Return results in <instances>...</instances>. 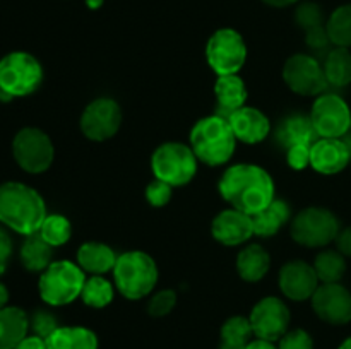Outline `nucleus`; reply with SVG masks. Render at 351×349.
I'll return each mask as SVG.
<instances>
[{
	"instance_id": "22",
	"label": "nucleus",
	"mask_w": 351,
	"mask_h": 349,
	"mask_svg": "<svg viewBox=\"0 0 351 349\" xmlns=\"http://www.w3.org/2000/svg\"><path fill=\"white\" fill-rule=\"evenodd\" d=\"M215 96L218 103L219 112L218 115L228 118L233 112L242 108L247 99V88L245 82L237 74L233 75H219L215 84Z\"/></svg>"
},
{
	"instance_id": "39",
	"label": "nucleus",
	"mask_w": 351,
	"mask_h": 349,
	"mask_svg": "<svg viewBox=\"0 0 351 349\" xmlns=\"http://www.w3.org/2000/svg\"><path fill=\"white\" fill-rule=\"evenodd\" d=\"M311 147L305 144H297L287 149V163L293 170H304V168L311 166Z\"/></svg>"
},
{
	"instance_id": "31",
	"label": "nucleus",
	"mask_w": 351,
	"mask_h": 349,
	"mask_svg": "<svg viewBox=\"0 0 351 349\" xmlns=\"http://www.w3.org/2000/svg\"><path fill=\"white\" fill-rule=\"evenodd\" d=\"M315 274L319 277V283L335 284L341 281L346 272V260L341 252L336 250H326L315 257L314 262Z\"/></svg>"
},
{
	"instance_id": "42",
	"label": "nucleus",
	"mask_w": 351,
	"mask_h": 349,
	"mask_svg": "<svg viewBox=\"0 0 351 349\" xmlns=\"http://www.w3.org/2000/svg\"><path fill=\"white\" fill-rule=\"evenodd\" d=\"M14 349H48L47 341L38 335H26Z\"/></svg>"
},
{
	"instance_id": "1",
	"label": "nucleus",
	"mask_w": 351,
	"mask_h": 349,
	"mask_svg": "<svg viewBox=\"0 0 351 349\" xmlns=\"http://www.w3.org/2000/svg\"><path fill=\"white\" fill-rule=\"evenodd\" d=\"M218 190L233 209L256 216L274 201V181L257 164H233L223 173Z\"/></svg>"
},
{
	"instance_id": "13",
	"label": "nucleus",
	"mask_w": 351,
	"mask_h": 349,
	"mask_svg": "<svg viewBox=\"0 0 351 349\" xmlns=\"http://www.w3.org/2000/svg\"><path fill=\"white\" fill-rule=\"evenodd\" d=\"M122 108L112 98H98L89 103L81 115V130L88 139L103 142L119 132Z\"/></svg>"
},
{
	"instance_id": "32",
	"label": "nucleus",
	"mask_w": 351,
	"mask_h": 349,
	"mask_svg": "<svg viewBox=\"0 0 351 349\" xmlns=\"http://www.w3.org/2000/svg\"><path fill=\"white\" fill-rule=\"evenodd\" d=\"M328 34L332 44L351 47V3L338 7L328 19Z\"/></svg>"
},
{
	"instance_id": "29",
	"label": "nucleus",
	"mask_w": 351,
	"mask_h": 349,
	"mask_svg": "<svg viewBox=\"0 0 351 349\" xmlns=\"http://www.w3.org/2000/svg\"><path fill=\"white\" fill-rule=\"evenodd\" d=\"M324 74L328 79V84L336 88H345L351 84V51L350 48L336 47L326 57Z\"/></svg>"
},
{
	"instance_id": "4",
	"label": "nucleus",
	"mask_w": 351,
	"mask_h": 349,
	"mask_svg": "<svg viewBox=\"0 0 351 349\" xmlns=\"http://www.w3.org/2000/svg\"><path fill=\"white\" fill-rule=\"evenodd\" d=\"M117 289L127 300H141L154 289L158 283V266L153 257L141 250L119 255L113 267Z\"/></svg>"
},
{
	"instance_id": "46",
	"label": "nucleus",
	"mask_w": 351,
	"mask_h": 349,
	"mask_svg": "<svg viewBox=\"0 0 351 349\" xmlns=\"http://www.w3.org/2000/svg\"><path fill=\"white\" fill-rule=\"evenodd\" d=\"M86 3H88L89 9H99V7L103 5V0H86Z\"/></svg>"
},
{
	"instance_id": "20",
	"label": "nucleus",
	"mask_w": 351,
	"mask_h": 349,
	"mask_svg": "<svg viewBox=\"0 0 351 349\" xmlns=\"http://www.w3.org/2000/svg\"><path fill=\"white\" fill-rule=\"evenodd\" d=\"M295 21L305 31V41L314 50H324L331 40L324 21V12L314 2H304L295 10Z\"/></svg>"
},
{
	"instance_id": "43",
	"label": "nucleus",
	"mask_w": 351,
	"mask_h": 349,
	"mask_svg": "<svg viewBox=\"0 0 351 349\" xmlns=\"http://www.w3.org/2000/svg\"><path fill=\"white\" fill-rule=\"evenodd\" d=\"M247 349H278V346H274V342L264 341V339H254Z\"/></svg>"
},
{
	"instance_id": "14",
	"label": "nucleus",
	"mask_w": 351,
	"mask_h": 349,
	"mask_svg": "<svg viewBox=\"0 0 351 349\" xmlns=\"http://www.w3.org/2000/svg\"><path fill=\"white\" fill-rule=\"evenodd\" d=\"M250 325L254 335L264 341H280L288 332L290 325V310L287 303L276 296H266L256 303L250 311Z\"/></svg>"
},
{
	"instance_id": "24",
	"label": "nucleus",
	"mask_w": 351,
	"mask_h": 349,
	"mask_svg": "<svg viewBox=\"0 0 351 349\" xmlns=\"http://www.w3.org/2000/svg\"><path fill=\"white\" fill-rule=\"evenodd\" d=\"M271 267L269 253L257 243L247 245L237 257V270L247 283H257L267 274Z\"/></svg>"
},
{
	"instance_id": "40",
	"label": "nucleus",
	"mask_w": 351,
	"mask_h": 349,
	"mask_svg": "<svg viewBox=\"0 0 351 349\" xmlns=\"http://www.w3.org/2000/svg\"><path fill=\"white\" fill-rule=\"evenodd\" d=\"M10 255H12V242H10V236L7 235L5 229L0 226V276L5 272Z\"/></svg>"
},
{
	"instance_id": "19",
	"label": "nucleus",
	"mask_w": 351,
	"mask_h": 349,
	"mask_svg": "<svg viewBox=\"0 0 351 349\" xmlns=\"http://www.w3.org/2000/svg\"><path fill=\"white\" fill-rule=\"evenodd\" d=\"M228 122L232 125L237 140H242L245 144L263 142L269 135V118L252 106H242L237 112H233L228 116Z\"/></svg>"
},
{
	"instance_id": "6",
	"label": "nucleus",
	"mask_w": 351,
	"mask_h": 349,
	"mask_svg": "<svg viewBox=\"0 0 351 349\" xmlns=\"http://www.w3.org/2000/svg\"><path fill=\"white\" fill-rule=\"evenodd\" d=\"M197 161L191 146L165 142L151 156V170L158 180L171 187H184L197 173Z\"/></svg>"
},
{
	"instance_id": "23",
	"label": "nucleus",
	"mask_w": 351,
	"mask_h": 349,
	"mask_svg": "<svg viewBox=\"0 0 351 349\" xmlns=\"http://www.w3.org/2000/svg\"><path fill=\"white\" fill-rule=\"evenodd\" d=\"M29 318L17 307L0 310V349H14L27 335Z\"/></svg>"
},
{
	"instance_id": "9",
	"label": "nucleus",
	"mask_w": 351,
	"mask_h": 349,
	"mask_svg": "<svg viewBox=\"0 0 351 349\" xmlns=\"http://www.w3.org/2000/svg\"><path fill=\"white\" fill-rule=\"evenodd\" d=\"M206 58L218 75H233L247 60V44L242 34L232 27L215 31L206 44Z\"/></svg>"
},
{
	"instance_id": "45",
	"label": "nucleus",
	"mask_w": 351,
	"mask_h": 349,
	"mask_svg": "<svg viewBox=\"0 0 351 349\" xmlns=\"http://www.w3.org/2000/svg\"><path fill=\"white\" fill-rule=\"evenodd\" d=\"M7 301H9V289L0 283V310L7 307Z\"/></svg>"
},
{
	"instance_id": "49",
	"label": "nucleus",
	"mask_w": 351,
	"mask_h": 349,
	"mask_svg": "<svg viewBox=\"0 0 351 349\" xmlns=\"http://www.w3.org/2000/svg\"><path fill=\"white\" fill-rule=\"evenodd\" d=\"M345 142H346V146H348V149H350V154H351V137H350V139H346Z\"/></svg>"
},
{
	"instance_id": "33",
	"label": "nucleus",
	"mask_w": 351,
	"mask_h": 349,
	"mask_svg": "<svg viewBox=\"0 0 351 349\" xmlns=\"http://www.w3.org/2000/svg\"><path fill=\"white\" fill-rule=\"evenodd\" d=\"M82 301L91 308H105L113 300V286L103 276H93L86 279L81 293Z\"/></svg>"
},
{
	"instance_id": "18",
	"label": "nucleus",
	"mask_w": 351,
	"mask_h": 349,
	"mask_svg": "<svg viewBox=\"0 0 351 349\" xmlns=\"http://www.w3.org/2000/svg\"><path fill=\"white\" fill-rule=\"evenodd\" d=\"M351 161L348 146L343 139L319 137L311 147V166L317 173L336 174L345 170Z\"/></svg>"
},
{
	"instance_id": "37",
	"label": "nucleus",
	"mask_w": 351,
	"mask_h": 349,
	"mask_svg": "<svg viewBox=\"0 0 351 349\" xmlns=\"http://www.w3.org/2000/svg\"><path fill=\"white\" fill-rule=\"evenodd\" d=\"M29 327L33 328L34 335H38V337L41 339H47L57 331L58 324H57V318H55L51 313H48L47 310H38L34 311V315L31 317Z\"/></svg>"
},
{
	"instance_id": "48",
	"label": "nucleus",
	"mask_w": 351,
	"mask_h": 349,
	"mask_svg": "<svg viewBox=\"0 0 351 349\" xmlns=\"http://www.w3.org/2000/svg\"><path fill=\"white\" fill-rule=\"evenodd\" d=\"M7 99H10V98L5 94V92H3V89L0 88V101H7Z\"/></svg>"
},
{
	"instance_id": "28",
	"label": "nucleus",
	"mask_w": 351,
	"mask_h": 349,
	"mask_svg": "<svg viewBox=\"0 0 351 349\" xmlns=\"http://www.w3.org/2000/svg\"><path fill=\"white\" fill-rule=\"evenodd\" d=\"M51 255H53V246L48 245L41 238L40 233L27 236L19 253L24 269H27L29 272H43L51 263Z\"/></svg>"
},
{
	"instance_id": "7",
	"label": "nucleus",
	"mask_w": 351,
	"mask_h": 349,
	"mask_svg": "<svg viewBox=\"0 0 351 349\" xmlns=\"http://www.w3.org/2000/svg\"><path fill=\"white\" fill-rule=\"evenodd\" d=\"M43 81V67L26 51H12L0 60V88L9 98L27 96Z\"/></svg>"
},
{
	"instance_id": "30",
	"label": "nucleus",
	"mask_w": 351,
	"mask_h": 349,
	"mask_svg": "<svg viewBox=\"0 0 351 349\" xmlns=\"http://www.w3.org/2000/svg\"><path fill=\"white\" fill-rule=\"evenodd\" d=\"M252 335L254 331L249 318L235 315L223 324L219 349H247L252 342Z\"/></svg>"
},
{
	"instance_id": "34",
	"label": "nucleus",
	"mask_w": 351,
	"mask_h": 349,
	"mask_svg": "<svg viewBox=\"0 0 351 349\" xmlns=\"http://www.w3.org/2000/svg\"><path fill=\"white\" fill-rule=\"evenodd\" d=\"M40 236L55 248V246H62L71 240L72 236V226L65 216L62 214H48L47 219L43 221L40 228Z\"/></svg>"
},
{
	"instance_id": "10",
	"label": "nucleus",
	"mask_w": 351,
	"mask_h": 349,
	"mask_svg": "<svg viewBox=\"0 0 351 349\" xmlns=\"http://www.w3.org/2000/svg\"><path fill=\"white\" fill-rule=\"evenodd\" d=\"M12 154L16 163L27 173H43L51 166L55 157L53 142L40 129L26 127L16 133L12 140Z\"/></svg>"
},
{
	"instance_id": "17",
	"label": "nucleus",
	"mask_w": 351,
	"mask_h": 349,
	"mask_svg": "<svg viewBox=\"0 0 351 349\" xmlns=\"http://www.w3.org/2000/svg\"><path fill=\"white\" fill-rule=\"evenodd\" d=\"M211 233L213 238L225 246H239L256 236L252 216L233 207L219 212L213 219Z\"/></svg>"
},
{
	"instance_id": "2",
	"label": "nucleus",
	"mask_w": 351,
	"mask_h": 349,
	"mask_svg": "<svg viewBox=\"0 0 351 349\" xmlns=\"http://www.w3.org/2000/svg\"><path fill=\"white\" fill-rule=\"evenodd\" d=\"M43 197L29 185L5 181L0 185V222L24 236L40 231L47 219Z\"/></svg>"
},
{
	"instance_id": "5",
	"label": "nucleus",
	"mask_w": 351,
	"mask_h": 349,
	"mask_svg": "<svg viewBox=\"0 0 351 349\" xmlns=\"http://www.w3.org/2000/svg\"><path fill=\"white\" fill-rule=\"evenodd\" d=\"M84 284V270L79 263L57 260L41 272L38 287L45 303L51 307H64L81 296Z\"/></svg>"
},
{
	"instance_id": "12",
	"label": "nucleus",
	"mask_w": 351,
	"mask_h": 349,
	"mask_svg": "<svg viewBox=\"0 0 351 349\" xmlns=\"http://www.w3.org/2000/svg\"><path fill=\"white\" fill-rule=\"evenodd\" d=\"M283 81L300 96H319L328 88L324 67L312 55H291L283 65Z\"/></svg>"
},
{
	"instance_id": "21",
	"label": "nucleus",
	"mask_w": 351,
	"mask_h": 349,
	"mask_svg": "<svg viewBox=\"0 0 351 349\" xmlns=\"http://www.w3.org/2000/svg\"><path fill=\"white\" fill-rule=\"evenodd\" d=\"M117 259L119 257L115 255V252L108 245L99 242H88L77 250L79 267L93 276H103L108 270H113Z\"/></svg>"
},
{
	"instance_id": "16",
	"label": "nucleus",
	"mask_w": 351,
	"mask_h": 349,
	"mask_svg": "<svg viewBox=\"0 0 351 349\" xmlns=\"http://www.w3.org/2000/svg\"><path fill=\"white\" fill-rule=\"evenodd\" d=\"M319 277L314 266L304 260H291L280 270V289L293 301H305L317 291Z\"/></svg>"
},
{
	"instance_id": "8",
	"label": "nucleus",
	"mask_w": 351,
	"mask_h": 349,
	"mask_svg": "<svg viewBox=\"0 0 351 349\" xmlns=\"http://www.w3.org/2000/svg\"><path fill=\"white\" fill-rule=\"evenodd\" d=\"M339 221L324 207H307L298 212L290 226L291 238L302 246L319 248L335 242L339 235Z\"/></svg>"
},
{
	"instance_id": "25",
	"label": "nucleus",
	"mask_w": 351,
	"mask_h": 349,
	"mask_svg": "<svg viewBox=\"0 0 351 349\" xmlns=\"http://www.w3.org/2000/svg\"><path fill=\"white\" fill-rule=\"evenodd\" d=\"M45 341L48 349H98V337L86 327H58Z\"/></svg>"
},
{
	"instance_id": "26",
	"label": "nucleus",
	"mask_w": 351,
	"mask_h": 349,
	"mask_svg": "<svg viewBox=\"0 0 351 349\" xmlns=\"http://www.w3.org/2000/svg\"><path fill=\"white\" fill-rule=\"evenodd\" d=\"M290 205L285 201L274 198L266 209H263L256 216H252L254 233H256V236H263V238L276 235L283 228L285 222L290 219Z\"/></svg>"
},
{
	"instance_id": "27",
	"label": "nucleus",
	"mask_w": 351,
	"mask_h": 349,
	"mask_svg": "<svg viewBox=\"0 0 351 349\" xmlns=\"http://www.w3.org/2000/svg\"><path fill=\"white\" fill-rule=\"evenodd\" d=\"M278 139L288 149V147L297 146V144L312 146L319 139V135L312 125L311 116L297 115L290 116L281 123L280 130H278Z\"/></svg>"
},
{
	"instance_id": "38",
	"label": "nucleus",
	"mask_w": 351,
	"mask_h": 349,
	"mask_svg": "<svg viewBox=\"0 0 351 349\" xmlns=\"http://www.w3.org/2000/svg\"><path fill=\"white\" fill-rule=\"evenodd\" d=\"M278 349H314V342H312V337L308 335V332L297 328V331L287 332L280 339Z\"/></svg>"
},
{
	"instance_id": "3",
	"label": "nucleus",
	"mask_w": 351,
	"mask_h": 349,
	"mask_svg": "<svg viewBox=\"0 0 351 349\" xmlns=\"http://www.w3.org/2000/svg\"><path fill=\"white\" fill-rule=\"evenodd\" d=\"M237 137L228 118L211 115L201 118L191 130V147L199 161L208 166H221L232 159Z\"/></svg>"
},
{
	"instance_id": "15",
	"label": "nucleus",
	"mask_w": 351,
	"mask_h": 349,
	"mask_svg": "<svg viewBox=\"0 0 351 349\" xmlns=\"http://www.w3.org/2000/svg\"><path fill=\"white\" fill-rule=\"evenodd\" d=\"M311 300L312 308L321 320L331 325L351 322V293L339 283L321 284Z\"/></svg>"
},
{
	"instance_id": "41",
	"label": "nucleus",
	"mask_w": 351,
	"mask_h": 349,
	"mask_svg": "<svg viewBox=\"0 0 351 349\" xmlns=\"http://www.w3.org/2000/svg\"><path fill=\"white\" fill-rule=\"evenodd\" d=\"M336 245H338V252H341L345 257H351V226L339 231L336 236Z\"/></svg>"
},
{
	"instance_id": "36",
	"label": "nucleus",
	"mask_w": 351,
	"mask_h": 349,
	"mask_svg": "<svg viewBox=\"0 0 351 349\" xmlns=\"http://www.w3.org/2000/svg\"><path fill=\"white\" fill-rule=\"evenodd\" d=\"M144 195H146V201L149 202V205H153V207H163V205H167L171 201L173 187L156 178V180H153L147 185Z\"/></svg>"
},
{
	"instance_id": "44",
	"label": "nucleus",
	"mask_w": 351,
	"mask_h": 349,
	"mask_svg": "<svg viewBox=\"0 0 351 349\" xmlns=\"http://www.w3.org/2000/svg\"><path fill=\"white\" fill-rule=\"evenodd\" d=\"M264 3H267V5L271 7H288V5H293V3H297L298 0H263Z\"/></svg>"
},
{
	"instance_id": "35",
	"label": "nucleus",
	"mask_w": 351,
	"mask_h": 349,
	"mask_svg": "<svg viewBox=\"0 0 351 349\" xmlns=\"http://www.w3.org/2000/svg\"><path fill=\"white\" fill-rule=\"evenodd\" d=\"M175 303H177V293L173 289H163L151 298L147 311L153 317H165L173 310Z\"/></svg>"
},
{
	"instance_id": "47",
	"label": "nucleus",
	"mask_w": 351,
	"mask_h": 349,
	"mask_svg": "<svg viewBox=\"0 0 351 349\" xmlns=\"http://www.w3.org/2000/svg\"><path fill=\"white\" fill-rule=\"evenodd\" d=\"M338 349H351V337H348V339H346V341L345 342H343V344L341 346H339V348Z\"/></svg>"
},
{
	"instance_id": "11",
	"label": "nucleus",
	"mask_w": 351,
	"mask_h": 349,
	"mask_svg": "<svg viewBox=\"0 0 351 349\" xmlns=\"http://www.w3.org/2000/svg\"><path fill=\"white\" fill-rule=\"evenodd\" d=\"M312 125L322 139H343L351 129L350 106L341 96L319 94L311 112Z\"/></svg>"
}]
</instances>
